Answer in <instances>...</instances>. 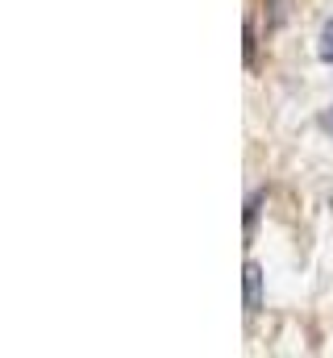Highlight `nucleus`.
<instances>
[{
    "mask_svg": "<svg viewBox=\"0 0 333 358\" xmlns=\"http://www.w3.org/2000/svg\"><path fill=\"white\" fill-rule=\"evenodd\" d=\"M321 59L333 63V21H325V29H321Z\"/></svg>",
    "mask_w": 333,
    "mask_h": 358,
    "instance_id": "nucleus-2",
    "label": "nucleus"
},
{
    "mask_svg": "<svg viewBox=\"0 0 333 358\" xmlns=\"http://www.w3.org/2000/svg\"><path fill=\"white\" fill-rule=\"evenodd\" d=\"M262 304V271L258 263H246V313H258Z\"/></svg>",
    "mask_w": 333,
    "mask_h": 358,
    "instance_id": "nucleus-1",
    "label": "nucleus"
},
{
    "mask_svg": "<svg viewBox=\"0 0 333 358\" xmlns=\"http://www.w3.org/2000/svg\"><path fill=\"white\" fill-rule=\"evenodd\" d=\"M325 129H330V134H333V108H330V113H325Z\"/></svg>",
    "mask_w": 333,
    "mask_h": 358,
    "instance_id": "nucleus-3",
    "label": "nucleus"
}]
</instances>
